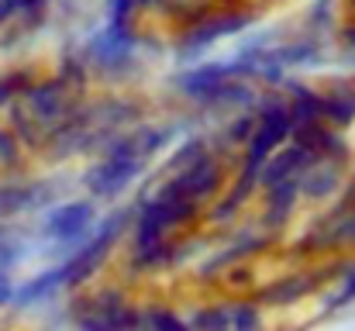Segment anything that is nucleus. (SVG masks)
I'll use <instances>...</instances> for the list:
<instances>
[{
	"instance_id": "1",
	"label": "nucleus",
	"mask_w": 355,
	"mask_h": 331,
	"mask_svg": "<svg viewBox=\"0 0 355 331\" xmlns=\"http://www.w3.org/2000/svg\"><path fill=\"white\" fill-rule=\"evenodd\" d=\"M124 221H128V211H118V214H111V218L101 224V231L59 269V276H62V283H83L101 262H104V255L111 252V245L118 241L121 228H124Z\"/></svg>"
},
{
	"instance_id": "2",
	"label": "nucleus",
	"mask_w": 355,
	"mask_h": 331,
	"mask_svg": "<svg viewBox=\"0 0 355 331\" xmlns=\"http://www.w3.org/2000/svg\"><path fill=\"white\" fill-rule=\"evenodd\" d=\"M138 169H141V166H138L135 145H121L104 166H97V169L87 176V187H90L94 194H101V197H114L118 190H124V187L138 176Z\"/></svg>"
},
{
	"instance_id": "3",
	"label": "nucleus",
	"mask_w": 355,
	"mask_h": 331,
	"mask_svg": "<svg viewBox=\"0 0 355 331\" xmlns=\"http://www.w3.org/2000/svg\"><path fill=\"white\" fill-rule=\"evenodd\" d=\"M286 131H290V114L286 110H269L266 117H262V124L255 128V135H252V145H248V166H245V187L255 180V173H259V166L266 162V155L286 138Z\"/></svg>"
},
{
	"instance_id": "4",
	"label": "nucleus",
	"mask_w": 355,
	"mask_h": 331,
	"mask_svg": "<svg viewBox=\"0 0 355 331\" xmlns=\"http://www.w3.org/2000/svg\"><path fill=\"white\" fill-rule=\"evenodd\" d=\"M90 221H94V207L90 204H62V207H55V211H49L45 221H42V235H49V238H62V241H69V238H80L87 228H90Z\"/></svg>"
},
{
	"instance_id": "5",
	"label": "nucleus",
	"mask_w": 355,
	"mask_h": 331,
	"mask_svg": "<svg viewBox=\"0 0 355 331\" xmlns=\"http://www.w3.org/2000/svg\"><path fill=\"white\" fill-rule=\"evenodd\" d=\"M214 187H218V169H214L211 159H197V162L173 183V190H176L180 197H187V201H200V197H207Z\"/></svg>"
},
{
	"instance_id": "6",
	"label": "nucleus",
	"mask_w": 355,
	"mask_h": 331,
	"mask_svg": "<svg viewBox=\"0 0 355 331\" xmlns=\"http://www.w3.org/2000/svg\"><path fill=\"white\" fill-rule=\"evenodd\" d=\"M59 283H62L59 269H49V273H42V276L28 280L24 287H17V290L10 294V304H14V307H35V304H42L45 297H52Z\"/></svg>"
},
{
	"instance_id": "7",
	"label": "nucleus",
	"mask_w": 355,
	"mask_h": 331,
	"mask_svg": "<svg viewBox=\"0 0 355 331\" xmlns=\"http://www.w3.org/2000/svg\"><path fill=\"white\" fill-rule=\"evenodd\" d=\"M300 162H307V152H304V148H286L283 155H276V159L262 169V183H266V187H276V183L290 180V173H293Z\"/></svg>"
},
{
	"instance_id": "8",
	"label": "nucleus",
	"mask_w": 355,
	"mask_h": 331,
	"mask_svg": "<svg viewBox=\"0 0 355 331\" xmlns=\"http://www.w3.org/2000/svg\"><path fill=\"white\" fill-rule=\"evenodd\" d=\"M311 287H314V280H307V276H290V280H283V283L262 290V300H266V304H290V300L304 297Z\"/></svg>"
},
{
	"instance_id": "9",
	"label": "nucleus",
	"mask_w": 355,
	"mask_h": 331,
	"mask_svg": "<svg viewBox=\"0 0 355 331\" xmlns=\"http://www.w3.org/2000/svg\"><path fill=\"white\" fill-rule=\"evenodd\" d=\"M28 110L35 117H55L59 114V90L55 87H38L28 94Z\"/></svg>"
},
{
	"instance_id": "10",
	"label": "nucleus",
	"mask_w": 355,
	"mask_h": 331,
	"mask_svg": "<svg viewBox=\"0 0 355 331\" xmlns=\"http://www.w3.org/2000/svg\"><path fill=\"white\" fill-rule=\"evenodd\" d=\"M321 110H328L335 121H352V117H355V94H349V90H338L335 97L321 101Z\"/></svg>"
},
{
	"instance_id": "11",
	"label": "nucleus",
	"mask_w": 355,
	"mask_h": 331,
	"mask_svg": "<svg viewBox=\"0 0 355 331\" xmlns=\"http://www.w3.org/2000/svg\"><path fill=\"white\" fill-rule=\"evenodd\" d=\"M228 331H259V311L248 304H238L228 311Z\"/></svg>"
},
{
	"instance_id": "12",
	"label": "nucleus",
	"mask_w": 355,
	"mask_h": 331,
	"mask_svg": "<svg viewBox=\"0 0 355 331\" xmlns=\"http://www.w3.org/2000/svg\"><path fill=\"white\" fill-rule=\"evenodd\" d=\"M293 194H297V183H293V180H283V183H276V187H272L269 204L276 207V214H286V211L293 207Z\"/></svg>"
},
{
	"instance_id": "13",
	"label": "nucleus",
	"mask_w": 355,
	"mask_h": 331,
	"mask_svg": "<svg viewBox=\"0 0 355 331\" xmlns=\"http://www.w3.org/2000/svg\"><path fill=\"white\" fill-rule=\"evenodd\" d=\"M145 331H187V325H183L176 314H169V311H152Z\"/></svg>"
},
{
	"instance_id": "14",
	"label": "nucleus",
	"mask_w": 355,
	"mask_h": 331,
	"mask_svg": "<svg viewBox=\"0 0 355 331\" xmlns=\"http://www.w3.org/2000/svg\"><path fill=\"white\" fill-rule=\"evenodd\" d=\"M197 328L200 331H228V311H204L200 318H197Z\"/></svg>"
},
{
	"instance_id": "15",
	"label": "nucleus",
	"mask_w": 355,
	"mask_h": 331,
	"mask_svg": "<svg viewBox=\"0 0 355 331\" xmlns=\"http://www.w3.org/2000/svg\"><path fill=\"white\" fill-rule=\"evenodd\" d=\"M0 162H3V166L17 162V138H14L10 131H0Z\"/></svg>"
},
{
	"instance_id": "16",
	"label": "nucleus",
	"mask_w": 355,
	"mask_h": 331,
	"mask_svg": "<svg viewBox=\"0 0 355 331\" xmlns=\"http://www.w3.org/2000/svg\"><path fill=\"white\" fill-rule=\"evenodd\" d=\"M10 294H14V283H10V273L0 269V307L10 304Z\"/></svg>"
},
{
	"instance_id": "17",
	"label": "nucleus",
	"mask_w": 355,
	"mask_h": 331,
	"mask_svg": "<svg viewBox=\"0 0 355 331\" xmlns=\"http://www.w3.org/2000/svg\"><path fill=\"white\" fill-rule=\"evenodd\" d=\"M17 10H21V0H0V24L10 21Z\"/></svg>"
},
{
	"instance_id": "18",
	"label": "nucleus",
	"mask_w": 355,
	"mask_h": 331,
	"mask_svg": "<svg viewBox=\"0 0 355 331\" xmlns=\"http://www.w3.org/2000/svg\"><path fill=\"white\" fill-rule=\"evenodd\" d=\"M14 97V80H0V108H7Z\"/></svg>"
},
{
	"instance_id": "19",
	"label": "nucleus",
	"mask_w": 355,
	"mask_h": 331,
	"mask_svg": "<svg viewBox=\"0 0 355 331\" xmlns=\"http://www.w3.org/2000/svg\"><path fill=\"white\" fill-rule=\"evenodd\" d=\"M338 238H355V218L349 221V224H342V228H338Z\"/></svg>"
},
{
	"instance_id": "20",
	"label": "nucleus",
	"mask_w": 355,
	"mask_h": 331,
	"mask_svg": "<svg viewBox=\"0 0 355 331\" xmlns=\"http://www.w3.org/2000/svg\"><path fill=\"white\" fill-rule=\"evenodd\" d=\"M148 3H152V0H148Z\"/></svg>"
}]
</instances>
